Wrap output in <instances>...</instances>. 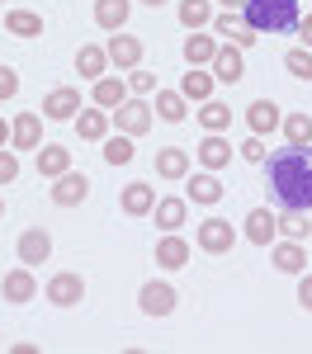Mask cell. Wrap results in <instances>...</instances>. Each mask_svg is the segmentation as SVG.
Wrapping results in <instances>:
<instances>
[{
	"instance_id": "cell-1",
	"label": "cell",
	"mask_w": 312,
	"mask_h": 354,
	"mask_svg": "<svg viewBox=\"0 0 312 354\" xmlns=\"http://www.w3.org/2000/svg\"><path fill=\"white\" fill-rule=\"evenodd\" d=\"M265 189L275 198V208H298V213H312V142L308 147H284L265 161Z\"/></svg>"
},
{
	"instance_id": "cell-2",
	"label": "cell",
	"mask_w": 312,
	"mask_h": 354,
	"mask_svg": "<svg viewBox=\"0 0 312 354\" xmlns=\"http://www.w3.org/2000/svg\"><path fill=\"white\" fill-rule=\"evenodd\" d=\"M241 19L251 33H265V38H275V33H293L298 28V0H246L241 5Z\"/></svg>"
},
{
	"instance_id": "cell-3",
	"label": "cell",
	"mask_w": 312,
	"mask_h": 354,
	"mask_svg": "<svg viewBox=\"0 0 312 354\" xmlns=\"http://www.w3.org/2000/svg\"><path fill=\"white\" fill-rule=\"evenodd\" d=\"M237 245V227L223 218H208L199 222V250H208V255H223V250H232Z\"/></svg>"
},
{
	"instance_id": "cell-4",
	"label": "cell",
	"mask_w": 312,
	"mask_h": 354,
	"mask_svg": "<svg viewBox=\"0 0 312 354\" xmlns=\"http://www.w3.org/2000/svg\"><path fill=\"white\" fill-rule=\"evenodd\" d=\"M109 118L118 123V133H128V137H142L147 128H152V109H147L142 100H123V104H118Z\"/></svg>"
},
{
	"instance_id": "cell-5",
	"label": "cell",
	"mask_w": 312,
	"mask_h": 354,
	"mask_svg": "<svg viewBox=\"0 0 312 354\" xmlns=\"http://www.w3.org/2000/svg\"><path fill=\"white\" fill-rule=\"evenodd\" d=\"M138 302H142V312H147V317H170L180 298H175V288H170V283H156V279H152V283H142Z\"/></svg>"
},
{
	"instance_id": "cell-6",
	"label": "cell",
	"mask_w": 312,
	"mask_h": 354,
	"mask_svg": "<svg viewBox=\"0 0 312 354\" xmlns=\"http://www.w3.org/2000/svg\"><path fill=\"white\" fill-rule=\"evenodd\" d=\"M208 66H213V81H223V85H237L241 76H246L241 48H232V43H223V48H218V57H213Z\"/></svg>"
},
{
	"instance_id": "cell-7",
	"label": "cell",
	"mask_w": 312,
	"mask_h": 354,
	"mask_svg": "<svg viewBox=\"0 0 312 354\" xmlns=\"http://www.w3.org/2000/svg\"><path fill=\"white\" fill-rule=\"evenodd\" d=\"M81 298H85V279L81 274H53V279H48V302H57V307H76Z\"/></svg>"
},
{
	"instance_id": "cell-8",
	"label": "cell",
	"mask_w": 312,
	"mask_h": 354,
	"mask_svg": "<svg viewBox=\"0 0 312 354\" xmlns=\"http://www.w3.org/2000/svg\"><path fill=\"white\" fill-rule=\"evenodd\" d=\"M85 194H90V180H85V175H76V170L57 175V185H53L57 208H76V203H85Z\"/></svg>"
},
{
	"instance_id": "cell-9",
	"label": "cell",
	"mask_w": 312,
	"mask_h": 354,
	"mask_svg": "<svg viewBox=\"0 0 312 354\" xmlns=\"http://www.w3.org/2000/svg\"><path fill=\"white\" fill-rule=\"evenodd\" d=\"M241 227H246V241H251V245H270V241H275V232H279V218H275L270 208H251Z\"/></svg>"
},
{
	"instance_id": "cell-10",
	"label": "cell",
	"mask_w": 312,
	"mask_h": 354,
	"mask_svg": "<svg viewBox=\"0 0 312 354\" xmlns=\"http://www.w3.org/2000/svg\"><path fill=\"white\" fill-rule=\"evenodd\" d=\"M213 38H227V43H232V48H241V53H246V48L255 43V33L241 24L232 10H227V15H213Z\"/></svg>"
},
{
	"instance_id": "cell-11",
	"label": "cell",
	"mask_w": 312,
	"mask_h": 354,
	"mask_svg": "<svg viewBox=\"0 0 312 354\" xmlns=\"http://www.w3.org/2000/svg\"><path fill=\"white\" fill-rule=\"evenodd\" d=\"M81 113V90H71V85H62V90H53L48 100H43V118H76Z\"/></svg>"
},
{
	"instance_id": "cell-12",
	"label": "cell",
	"mask_w": 312,
	"mask_h": 354,
	"mask_svg": "<svg viewBox=\"0 0 312 354\" xmlns=\"http://www.w3.org/2000/svg\"><path fill=\"white\" fill-rule=\"evenodd\" d=\"M10 142L19 151H38V142H43V113H19L15 128H10Z\"/></svg>"
},
{
	"instance_id": "cell-13",
	"label": "cell",
	"mask_w": 312,
	"mask_h": 354,
	"mask_svg": "<svg viewBox=\"0 0 312 354\" xmlns=\"http://www.w3.org/2000/svg\"><path fill=\"white\" fill-rule=\"evenodd\" d=\"M156 265H161V270H185V265H190V241L175 236V232H166V236L156 241Z\"/></svg>"
},
{
	"instance_id": "cell-14",
	"label": "cell",
	"mask_w": 312,
	"mask_h": 354,
	"mask_svg": "<svg viewBox=\"0 0 312 354\" xmlns=\"http://www.w3.org/2000/svg\"><path fill=\"white\" fill-rule=\"evenodd\" d=\"M194 156H199V165H203V170H223V165L232 161V142H223V133H208L194 147Z\"/></svg>"
},
{
	"instance_id": "cell-15",
	"label": "cell",
	"mask_w": 312,
	"mask_h": 354,
	"mask_svg": "<svg viewBox=\"0 0 312 354\" xmlns=\"http://www.w3.org/2000/svg\"><path fill=\"white\" fill-rule=\"evenodd\" d=\"M109 123H113L109 109H100V104L76 113V133H81V142H104V137H109Z\"/></svg>"
},
{
	"instance_id": "cell-16",
	"label": "cell",
	"mask_w": 312,
	"mask_h": 354,
	"mask_svg": "<svg viewBox=\"0 0 312 354\" xmlns=\"http://www.w3.org/2000/svg\"><path fill=\"white\" fill-rule=\"evenodd\" d=\"M48 255H53V236H48L43 227H28L24 236H19V260H24V265H43Z\"/></svg>"
},
{
	"instance_id": "cell-17",
	"label": "cell",
	"mask_w": 312,
	"mask_h": 354,
	"mask_svg": "<svg viewBox=\"0 0 312 354\" xmlns=\"http://www.w3.org/2000/svg\"><path fill=\"white\" fill-rule=\"evenodd\" d=\"M33 293H38V279H33L28 270H10L5 279H0V298L5 302H28Z\"/></svg>"
},
{
	"instance_id": "cell-18",
	"label": "cell",
	"mask_w": 312,
	"mask_h": 354,
	"mask_svg": "<svg viewBox=\"0 0 312 354\" xmlns=\"http://www.w3.org/2000/svg\"><path fill=\"white\" fill-rule=\"evenodd\" d=\"M128 15H133V0H95V24L109 28V33L128 24Z\"/></svg>"
},
{
	"instance_id": "cell-19",
	"label": "cell",
	"mask_w": 312,
	"mask_h": 354,
	"mask_svg": "<svg viewBox=\"0 0 312 354\" xmlns=\"http://www.w3.org/2000/svg\"><path fill=\"white\" fill-rule=\"evenodd\" d=\"M90 100H95L100 109H118V104L128 100V81H123V76H100L95 90H90Z\"/></svg>"
},
{
	"instance_id": "cell-20",
	"label": "cell",
	"mask_w": 312,
	"mask_h": 354,
	"mask_svg": "<svg viewBox=\"0 0 312 354\" xmlns=\"http://www.w3.org/2000/svg\"><path fill=\"white\" fill-rule=\"evenodd\" d=\"M118 203H123V213H128V218H147V213L156 208V189H152V185H128Z\"/></svg>"
},
{
	"instance_id": "cell-21",
	"label": "cell",
	"mask_w": 312,
	"mask_h": 354,
	"mask_svg": "<svg viewBox=\"0 0 312 354\" xmlns=\"http://www.w3.org/2000/svg\"><path fill=\"white\" fill-rule=\"evenodd\" d=\"M104 53H109L113 66L133 71V66L142 62V38H123V33H118V38H109V48H104Z\"/></svg>"
},
{
	"instance_id": "cell-22",
	"label": "cell",
	"mask_w": 312,
	"mask_h": 354,
	"mask_svg": "<svg viewBox=\"0 0 312 354\" xmlns=\"http://www.w3.org/2000/svg\"><path fill=\"white\" fill-rule=\"evenodd\" d=\"M156 227L161 232H175V227H185V213H190V198H156Z\"/></svg>"
},
{
	"instance_id": "cell-23",
	"label": "cell",
	"mask_w": 312,
	"mask_h": 354,
	"mask_svg": "<svg viewBox=\"0 0 312 354\" xmlns=\"http://www.w3.org/2000/svg\"><path fill=\"white\" fill-rule=\"evenodd\" d=\"M218 48H223L218 38H208V33H190V38H185V62H190V66H208V62L218 57Z\"/></svg>"
},
{
	"instance_id": "cell-24",
	"label": "cell",
	"mask_w": 312,
	"mask_h": 354,
	"mask_svg": "<svg viewBox=\"0 0 312 354\" xmlns=\"http://www.w3.org/2000/svg\"><path fill=\"white\" fill-rule=\"evenodd\" d=\"M156 175H161V180H185V175H190V151H180V147L156 151Z\"/></svg>"
},
{
	"instance_id": "cell-25",
	"label": "cell",
	"mask_w": 312,
	"mask_h": 354,
	"mask_svg": "<svg viewBox=\"0 0 312 354\" xmlns=\"http://www.w3.org/2000/svg\"><path fill=\"white\" fill-rule=\"evenodd\" d=\"M66 170H71V151H66V147H57V142H48V147L38 151V175L57 180V175H66Z\"/></svg>"
},
{
	"instance_id": "cell-26",
	"label": "cell",
	"mask_w": 312,
	"mask_h": 354,
	"mask_svg": "<svg viewBox=\"0 0 312 354\" xmlns=\"http://www.w3.org/2000/svg\"><path fill=\"white\" fill-rule=\"evenodd\" d=\"M104 66H109V53H104V48H95V43H85L81 53H76V71H81L85 81H100V76H104Z\"/></svg>"
},
{
	"instance_id": "cell-27",
	"label": "cell",
	"mask_w": 312,
	"mask_h": 354,
	"mask_svg": "<svg viewBox=\"0 0 312 354\" xmlns=\"http://www.w3.org/2000/svg\"><path fill=\"white\" fill-rule=\"evenodd\" d=\"M218 198H223V185H218V175H213V170H203V175H194V180H190V203L213 208Z\"/></svg>"
},
{
	"instance_id": "cell-28",
	"label": "cell",
	"mask_w": 312,
	"mask_h": 354,
	"mask_svg": "<svg viewBox=\"0 0 312 354\" xmlns=\"http://www.w3.org/2000/svg\"><path fill=\"white\" fill-rule=\"evenodd\" d=\"M5 28H10L15 38H43V15H33V10H10V15H5Z\"/></svg>"
},
{
	"instance_id": "cell-29",
	"label": "cell",
	"mask_w": 312,
	"mask_h": 354,
	"mask_svg": "<svg viewBox=\"0 0 312 354\" xmlns=\"http://www.w3.org/2000/svg\"><path fill=\"white\" fill-rule=\"evenodd\" d=\"M180 95H185V100H194V104L213 100V76H208L203 66H190V76L180 81Z\"/></svg>"
},
{
	"instance_id": "cell-30",
	"label": "cell",
	"mask_w": 312,
	"mask_h": 354,
	"mask_svg": "<svg viewBox=\"0 0 312 354\" xmlns=\"http://www.w3.org/2000/svg\"><path fill=\"white\" fill-rule=\"evenodd\" d=\"M246 123H251L255 137H265V133H275V128H279V109H275L270 100H255L251 109H246Z\"/></svg>"
},
{
	"instance_id": "cell-31",
	"label": "cell",
	"mask_w": 312,
	"mask_h": 354,
	"mask_svg": "<svg viewBox=\"0 0 312 354\" xmlns=\"http://www.w3.org/2000/svg\"><path fill=\"white\" fill-rule=\"evenodd\" d=\"M275 270H279V274H303V270H308V255H303V245H298V241L275 245Z\"/></svg>"
},
{
	"instance_id": "cell-32",
	"label": "cell",
	"mask_w": 312,
	"mask_h": 354,
	"mask_svg": "<svg viewBox=\"0 0 312 354\" xmlns=\"http://www.w3.org/2000/svg\"><path fill=\"white\" fill-rule=\"evenodd\" d=\"M180 24L190 33H199L203 24H213V5L208 0H180Z\"/></svg>"
},
{
	"instance_id": "cell-33",
	"label": "cell",
	"mask_w": 312,
	"mask_h": 354,
	"mask_svg": "<svg viewBox=\"0 0 312 354\" xmlns=\"http://www.w3.org/2000/svg\"><path fill=\"white\" fill-rule=\"evenodd\" d=\"M185 95L180 90H156V118H166V123H180L185 118Z\"/></svg>"
},
{
	"instance_id": "cell-34",
	"label": "cell",
	"mask_w": 312,
	"mask_h": 354,
	"mask_svg": "<svg viewBox=\"0 0 312 354\" xmlns=\"http://www.w3.org/2000/svg\"><path fill=\"white\" fill-rule=\"evenodd\" d=\"M199 123H203L208 133H223L227 123H232V109L218 104V100H203V104H199Z\"/></svg>"
},
{
	"instance_id": "cell-35",
	"label": "cell",
	"mask_w": 312,
	"mask_h": 354,
	"mask_svg": "<svg viewBox=\"0 0 312 354\" xmlns=\"http://www.w3.org/2000/svg\"><path fill=\"white\" fill-rule=\"evenodd\" d=\"M279 232L288 236V241H303V236L312 232L308 213H298V208H284V213H279Z\"/></svg>"
},
{
	"instance_id": "cell-36",
	"label": "cell",
	"mask_w": 312,
	"mask_h": 354,
	"mask_svg": "<svg viewBox=\"0 0 312 354\" xmlns=\"http://www.w3.org/2000/svg\"><path fill=\"white\" fill-rule=\"evenodd\" d=\"M284 137H288L293 147H308L312 142V113H288V118H284Z\"/></svg>"
},
{
	"instance_id": "cell-37",
	"label": "cell",
	"mask_w": 312,
	"mask_h": 354,
	"mask_svg": "<svg viewBox=\"0 0 312 354\" xmlns=\"http://www.w3.org/2000/svg\"><path fill=\"white\" fill-rule=\"evenodd\" d=\"M104 161H109V165H128V161H133V137H128V133L104 137Z\"/></svg>"
},
{
	"instance_id": "cell-38",
	"label": "cell",
	"mask_w": 312,
	"mask_h": 354,
	"mask_svg": "<svg viewBox=\"0 0 312 354\" xmlns=\"http://www.w3.org/2000/svg\"><path fill=\"white\" fill-rule=\"evenodd\" d=\"M284 66H288V76H298V81H312V53H308V48H293V53L284 57Z\"/></svg>"
},
{
	"instance_id": "cell-39",
	"label": "cell",
	"mask_w": 312,
	"mask_h": 354,
	"mask_svg": "<svg viewBox=\"0 0 312 354\" xmlns=\"http://www.w3.org/2000/svg\"><path fill=\"white\" fill-rule=\"evenodd\" d=\"M15 180H19V156L15 151H0V189L15 185Z\"/></svg>"
},
{
	"instance_id": "cell-40",
	"label": "cell",
	"mask_w": 312,
	"mask_h": 354,
	"mask_svg": "<svg viewBox=\"0 0 312 354\" xmlns=\"http://www.w3.org/2000/svg\"><path fill=\"white\" fill-rule=\"evenodd\" d=\"M128 90H138V95H152V90H156V76L133 66V76H128Z\"/></svg>"
},
{
	"instance_id": "cell-41",
	"label": "cell",
	"mask_w": 312,
	"mask_h": 354,
	"mask_svg": "<svg viewBox=\"0 0 312 354\" xmlns=\"http://www.w3.org/2000/svg\"><path fill=\"white\" fill-rule=\"evenodd\" d=\"M241 161H255V165H260V161H265V142H260V137H246V142H241Z\"/></svg>"
},
{
	"instance_id": "cell-42",
	"label": "cell",
	"mask_w": 312,
	"mask_h": 354,
	"mask_svg": "<svg viewBox=\"0 0 312 354\" xmlns=\"http://www.w3.org/2000/svg\"><path fill=\"white\" fill-rule=\"evenodd\" d=\"M15 95H19V76L10 66H0V100H15Z\"/></svg>"
},
{
	"instance_id": "cell-43",
	"label": "cell",
	"mask_w": 312,
	"mask_h": 354,
	"mask_svg": "<svg viewBox=\"0 0 312 354\" xmlns=\"http://www.w3.org/2000/svg\"><path fill=\"white\" fill-rule=\"evenodd\" d=\"M298 302L312 312V274H303V279H298Z\"/></svg>"
},
{
	"instance_id": "cell-44",
	"label": "cell",
	"mask_w": 312,
	"mask_h": 354,
	"mask_svg": "<svg viewBox=\"0 0 312 354\" xmlns=\"http://www.w3.org/2000/svg\"><path fill=\"white\" fill-rule=\"evenodd\" d=\"M298 33H303V43L312 48V15H308V19H298Z\"/></svg>"
},
{
	"instance_id": "cell-45",
	"label": "cell",
	"mask_w": 312,
	"mask_h": 354,
	"mask_svg": "<svg viewBox=\"0 0 312 354\" xmlns=\"http://www.w3.org/2000/svg\"><path fill=\"white\" fill-rule=\"evenodd\" d=\"M223 5H227V10H241V5H246V0H223Z\"/></svg>"
},
{
	"instance_id": "cell-46",
	"label": "cell",
	"mask_w": 312,
	"mask_h": 354,
	"mask_svg": "<svg viewBox=\"0 0 312 354\" xmlns=\"http://www.w3.org/2000/svg\"><path fill=\"white\" fill-rule=\"evenodd\" d=\"M142 5H152V10H156V5H166V0H142Z\"/></svg>"
},
{
	"instance_id": "cell-47",
	"label": "cell",
	"mask_w": 312,
	"mask_h": 354,
	"mask_svg": "<svg viewBox=\"0 0 312 354\" xmlns=\"http://www.w3.org/2000/svg\"><path fill=\"white\" fill-rule=\"evenodd\" d=\"M0 147H5V118H0Z\"/></svg>"
},
{
	"instance_id": "cell-48",
	"label": "cell",
	"mask_w": 312,
	"mask_h": 354,
	"mask_svg": "<svg viewBox=\"0 0 312 354\" xmlns=\"http://www.w3.org/2000/svg\"><path fill=\"white\" fill-rule=\"evenodd\" d=\"M0 218H5V194H0Z\"/></svg>"
}]
</instances>
